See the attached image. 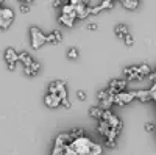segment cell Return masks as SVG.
<instances>
[{"instance_id":"obj_24","label":"cell","mask_w":156,"mask_h":155,"mask_svg":"<svg viewBox=\"0 0 156 155\" xmlns=\"http://www.w3.org/2000/svg\"><path fill=\"white\" fill-rule=\"evenodd\" d=\"M108 96H109V93H108V91H100V93H98V99H100V100H103V99L108 97Z\"/></svg>"},{"instance_id":"obj_9","label":"cell","mask_w":156,"mask_h":155,"mask_svg":"<svg viewBox=\"0 0 156 155\" xmlns=\"http://www.w3.org/2000/svg\"><path fill=\"white\" fill-rule=\"evenodd\" d=\"M0 16H2L3 19L12 22V19H14V13H12L11 8H0Z\"/></svg>"},{"instance_id":"obj_3","label":"cell","mask_w":156,"mask_h":155,"mask_svg":"<svg viewBox=\"0 0 156 155\" xmlns=\"http://www.w3.org/2000/svg\"><path fill=\"white\" fill-rule=\"evenodd\" d=\"M125 86H126V82H125V80H112V82L109 83V88L106 89V91H108L111 96H114V94H117V93L123 91Z\"/></svg>"},{"instance_id":"obj_28","label":"cell","mask_w":156,"mask_h":155,"mask_svg":"<svg viewBox=\"0 0 156 155\" xmlns=\"http://www.w3.org/2000/svg\"><path fill=\"white\" fill-rule=\"evenodd\" d=\"M145 128H147L148 132H153V130H154V124H153V122H148V124L145 125Z\"/></svg>"},{"instance_id":"obj_34","label":"cell","mask_w":156,"mask_h":155,"mask_svg":"<svg viewBox=\"0 0 156 155\" xmlns=\"http://www.w3.org/2000/svg\"><path fill=\"white\" fill-rule=\"evenodd\" d=\"M111 2H114V0H111Z\"/></svg>"},{"instance_id":"obj_18","label":"cell","mask_w":156,"mask_h":155,"mask_svg":"<svg viewBox=\"0 0 156 155\" xmlns=\"http://www.w3.org/2000/svg\"><path fill=\"white\" fill-rule=\"evenodd\" d=\"M123 41H125L126 46H133V44H134V38L129 35V33H126V35L123 36Z\"/></svg>"},{"instance_id":"obj_17","label":"cell","mask_w":156,"mask_h":155,"mask_svg":"<svg viewBox=\"0 0 156 155\" xmlns=\"http://www.w3.org/2000/svg\"><path fill=\"white\" fill-rule=\"evenodd\" d=\"M31 71H33V74L36 75L37 72H39V69H41V64H39L37 61H31V64H30V66H28Z\"/></svg>"},{"instance_id":"obj_6","label":"cell","mask_w":156,"mask_h":155,"mask_svg":"<svg viewBox=\"0 0 156 155\" xmlns=\"http://www.w3.org/2000/svg\"><path fill=\"white\" fill-rule=\"evenodd\" d=\"M61 41H62V35L58 30L51 31L48 36H45V42H61Z\"/></svg>"},{"instance_id":"obj_29","label":"cell","mask_w":156,"mask_h":155,"mask_svg":"<svg viewBox=\"0 0 156 155\" xmlns=\"http://www.w3.org/2000/svg\"><path fill=\"white\" fill-rule=\"evenodd\" d=\"M23 71H25V74H27V75H30V77H33V75H34V74H33V71H31L28 66H25V69H23Z\"/></svg>"},{"instance_id":"obj_2","label":"cell","mask_w":156,"mask_h":155,"mask_svg":"<svg viewBox=\"0 0 156 155\" xmlns=\"http://www.w3.org/2000/svg\"><path fill=\"white\" fill-rule=\"evenodd\" d=\"M134 97H136L134 91L133 93H123V91H120V93H117V94L112 96V100H114V103H117V105H125V103L131 102Z\"/></svg>"},{"instance_id":"obj_8","label":"cell","mask_w":156,"mask_h":155,"mask_svg":"<svg viewBox=\"0 0 156 155\" xmlns=\"http://www.w3.org/2000/svg\"><path fill=\"white\" fill-rule=\"evenodd\" d=\"M5 58H6V63H16L17 61V54L14 49H6L5 50Z\"/></svg>"},{"instance_id":"obj_4","label":"cell","mask_w":156,"mask_h":155,"mask_svg":"<svg viewBox=\"0 0 156 155\" xmlns=\"http://www.w3.org/2000/svg\"><path fill=\"white\" fill-rule=\"evenodd\" d=\"M45 103L50 107V108H56V107H59V102H61V97L59 96H56V94H51V93H48V96H45Z\"/></svg>"},{"instance_id":"obj_33","label":"cell","mask_w":156,"mask_h":155,"mask_svg":"<svg viewBox=\"0 0 156 155\" xmlns=\"http://www.w3.org/2000/svg\"><path fill=\"white\" fill-rule=\"evenodd\" d=\"M3 2H5V0H0V5H2V3H3Z\"/></svg>"},{"instance_id":"obj_10","label":"cell","mask_w":156,"mask_h":155,"mask_svg":"<svg viewBox=\"0 0 156 155\" xmlns=\"http://www.w3.org/2000/svg\"><path fill=\"white\" fill-rule=\"evenodd\" d=\"M137 74H139V80H142L144 77H147L150 74L148 64H140V66H137Z\"/></svg>"},{"instance_id":"obj_5","label":"cell","mask_w":156,"mask_h":155,"mask_svg":"<svg viewBox=\"0 0 156 155\" xmlns=\"http://www.w3.org/2000/svg\"><path fill=\"white\" fill-rule=\"evenodd\" d=\"M125 77L128 80H139V74H137V66H129L123 71Z\"/></svg>"},{"instance_id":"obj_7","label":"cell","mask_w":156,"mask_h":155,"mask_svg":"<svg viewBox=\"0 0 156 155\" xmlns=\"http://www.w3.org/2000/svg\"><path fill=\"white\" fill-rule=\"evenodd\" d=\"M75 19H76L75 14H64V13H62V14L59 16V22L64 24V25H67V27H72Z\"/></svg>"},{"instance_id":"obj_27","label":"cell","mask_w":156,"mask_h":155,"mask_svg":"<svg viewBox=\"0 0 156 155\" xmlns=\"http://www.w3.org/2000/svg\"><path fill=\"white\" fill-rule=\"evenodd\" d=\"M78 99H80V100H86V93L84 91H78Z\"/></svg>"},{"instance_id":"obj_20","label":"cell","mask_w":156,"mask_h":155,"mask_svg":"<svg viewBox=\"0 0 156 155\" xmlns=\"http://www.w3.org/2000/svg\"><path fill=\"white\" fill-rule=\"evenodd\" d=\"M9 25H11L9 20H6V19H3L2 16H0V28H8Z\"/></svg>"},{"instance_id":"obj_25","label":"cell","mask_w":156,"mask_h":155,"mask_svg":"<svg viewBox=\"0 0 156 155\" xmlns=\"http://www.w3.org/2000/svg\"><path fill=\"white\" fill-rule=\"evenodd\" d=\"M97 28H98V24H95V22H90L87 25V30H97Z\"/></svg>"},{"instance_id":"obj_13","label":"cell","mask_w":156,"mask_h":155,"mask_svg":"<svg viewBox=\"0 0 156 155\" xmlns=\"http://www.w3.org/2000/svg\"><path fill=\"white\" fill-rule=\"evenodd\" d=\"M126 33H128V28H126V25H123V24H119V25H115V35L119 36L120 39H122V38H123V36H125Z\"/></svg>"},{"instance_id":"obj_22","label":"cell","mask_w":156,"mask_h":155,"mask_svg":"<svg viewBox=\"0 0 156 155\" xmlns=\"http://www.w3.org/2000/svg\"><path fill=\"white\" fill-rule=\"evenodd\" d=\"M20 13H30V5L28 3H20Z\"/></svg>"},{"instance_id":"obj_26","label":"cell","mask_w":156,"mask_h":155,"mask_svg":"<svg viewBox=\"0 0 156 155\" xmlns=\"http://www.w3.org/2000/svg\"><path fill=\"white\" fill-rule=\"evenodd\" d=\"M53 8H59V6H62V0H53Z\"/></svg>"},{"instance_id":"obj_11","label":"cell","mask_w":156,"mask_h":155,"mask_svg":"<svg viewBox=\"0 0 156 155\" xmlns=\"http://www.w3.org/2000/svg\"><path fill=\"white\" fill-rule=\"evenodd\" d=\"M19 60H20V61L25 64V66H30L31 61H33V60H31V57L27 54V52H22V54H17V61H19Z\"/></svg>"},{"instance_id":"obj_14","label":"cell","mask_w":156,"mask_h":155,"mask_svg":"<svg viewBox=\"0 0 156 155\" xmlns=\"http://www.w3.org/2000/svg\"><path fill=\"white\" fill-rule=\"evenodd\" d=\"M120 2H122V5H123L125 8H128V9L137 8V0H120Z\"/></svg>"},{"instance_id":"obj_31","label":"cell","mask_w":156,"mask_h":155,"mask_svg":"<svg viewBox=\"0 0 156 155\" xmlns=\"http://www.w3.org/2000/svg\"><path fill=\"white\" fill-rule=\"evenodd\" d=\"M19 2H20V3H28V5H30L33 0H19Z\"/></svg>"},{"instance_id":"obj_23","label":"cell","mask_w":156,"mask_h":155,"mask_svg":"<svg viewBox=\"0 0 156 155\" xmlns=\"http://www.w3.org/2000/svg\"><path fill=\"white\" fill-rule=\"evenodd\" d=\"M148 94H150V99H151V100H153V99L156 97V96H154V94H156V86H154V85L151 86V89L148 91Z\"/></svg>"},{"instance_id":"obj_32","label":"cell","mask_w":156,"mask_h":155,"mask_svg":"<svg viewBox=\"0 0 156 155\" xmlns=\"http://www.w3.org/2000/svg\"><path fill=\"white\" fill-rule=\"evenodd\" d=\"M150 80L154 82V74H153V72H150Z\"/></svg>"},{"instance_id":"obj_1","label":"cell","mask_w":156,"mask_h":155,"mask_svg":"<svg viewBox=\"0 0 156 155\" xmlns=\"http://www.w3.org/2000/svg\"><path fill=\"white\" fill-rule=\"evenodd\" d=\"M30 35H31V46H33V49H39V47H42L45 44V35L37 27H31L30 28Z\"/></svg>"},{"instance_id":"obj_21","label":"cell","mask_w":156,"mask_h":155,"mask_svg":"<svg viewBox=\"0 0 156 155\" xmlns=\"http://www.w3.org/2000/svg\"><path fill=\"white\" fill-rule=\"evenodd\" d=\"M106 146H108L109 149H115V147H117V143H115V139L106 138Z\"/></svg>"},{"instance_id":"obj_15","label":"cell","mask_w":156,"mask_h":155,"mask_svg":"<svg viewBox=\"0 0 156 155\" xmlns=\"http://www.w3.org/2000/svg\"><path fill=\"white\" fill-rule=\"evenodd\" d=\"M89 114L92 116V118H95V119H100L101 108H100V107H92V108H90V111H89Z\"/></svg>"},{"instance_id":"obj_19","label":"cell","mask_w":156,"mask_h":155,"mask_svg":"<svg viewBox=\"0 0 156 155\" xmlns=\"http://www.w3.org/2000/svg\"><path fill=\"white\" fill-rule=\"evenodd\" d=\"M67 57H69V58H72V60H75V58H78V50L72 47V49H70V50L67 52Z\"/></svg>"},{"instance_id":"obj_16","label":"cell","mask_w":156,"mask_h":155,"mask_svg":"<svg viewBox=\"0 0 156 155\" xmlns=\"http://www.w3.org/2000/svg\"><path fill=\"white\" fill-rule=\"evenodd\" d=\"M112 6H114V2H111V0H103V2L100 3V8L101 9H108V8L111 9Z\"/></svg>"},{"instance_id":"obj_30","label":"cell","mask_w":156,"mask_h":155,"mask_svg":"<svg viewBox=\"0 0 156 155\" xmlns=\"http://www.w3.org/2000/svg\"><path fill=\"white\" fill-rule=\"evenodd\" d=\"M8 69L9 71H14L16 69V63H8Z\"/></svg>"},{"instance_id":"obj_12","label":"cell","mask_w":156,"mask_h":155,"mask_svg":"<svg viewBox=\"0 0 156 155\" xmlns=\"http://www.w3.org/2000/svg\"><path fill=\"white\" fill-rule=\"evenodd\" d=\"M136 97H137L140 102H144V103H145V102H148V100H151L147 89H142V91H136Z\"/></svg>"}]
</instances>
